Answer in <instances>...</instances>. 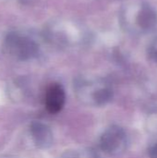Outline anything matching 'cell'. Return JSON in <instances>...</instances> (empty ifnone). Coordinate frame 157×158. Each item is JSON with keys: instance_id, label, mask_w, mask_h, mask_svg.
<instances>
[{"instance_id": "7a4b0ae2", "label": "cell", "mask_w": 157, "mask_h": 158, "mask_svg": "<svg viewBox=\"0 0 157 158\" xmlns=\"http://www.w3.org/2000/svg\"><path fill=\"white\" fill-rule=\"evenodd\" d=\"M76 96L80 102L90 106H103L113 98V90L102 81L78 80L75 83Z\"/></svg>"}, {"instance_id": "8992f818", "label": "cell", "mask_w": 157, "mask_h": 158, "mask_svg": "<svg viewBox=\"0 0 157 158\" xmlns=\"http://www.w3.org/2000/svg\"><path fill=\"white\" fill-rule=\"evenodd\" d=\"M66 103V93L58 83H52L44 95V106L50 114L59 113Z\"/></svg>"}, {"instance_id": "30bf717a", "label": "cell", "mask_w": 157, "mask_h": 158, "mask_svg": "<svg viewBox=\"0 0 157 158\" xmlns=\"http://www.w3.org/2000/svg\"><path fill=\"white\" fill-rule=\"evenodd\" d=\"M64 158H68V156H67V154H66V156H65V157H64Z\"/></svg>"}, {"instance_id": "5b68a950", "label": "cell", "mask_w": 157, "mask_h": 158, "mask_svg": "<svg viewBox=\"0 0 157 158\" xmlns=\"http://www.w3.org/2000/svg\"><path fill=\"white\" fill-rule=\"evenodd\" d=\"M30 134L34 145L42 150L52 146L54 136L51 129L41 121H32L30 124Z\"/></svg>"}, {"instance_id": "3957f363", "label": "cell", "mask_w": 157, "mask_h": 158, "mask_svg": "<svg viewBox=\"0 0 157 158\" xmlns=\"http://www.w3.org/2000/svg\"><path fill=\"white\" fill-rule=\"evenodd\" d=\"M5 46L10 56L21 61L35 57L39 51V47L33 40L15 32L7 34Z\"/></svg>"}, {"instance_id": "6da1fadb", "label": "cell", "mask_w": 157, "mask_h": 158, "mask_svg": "<svg viewBox=\"0 0 157 158\" xmlns=\"http://www.w3.org/2000/svg\"><path fill=\"white\" fill-rule=\"evenodd\" d=\"M124 23L132 34H147L157 27L156 9L144 1L133 3L124 13Z\"/></svg>"}, {"instance_id": "ba28073f", "label": "cell", "mask_w": 157, "mask_h": 158, "mask_svg": "<svg viewBox=\"0 0 157 158\" xmlns=\"http://www.w3.org/2000/svg\"><path fill=\"white\" fill-rule=\"evenodd\" d=\"M148 54H149L150 58L154 62L157 63V36L153 40L152 44H150V47H149V50H148Z\"/></svg>"}, {"instance_id": "52a82bcc", "label": "cell", "mask_w": 157, "mask_h": 158, "mask_svg": "<svg viewBox=\"0 0 157 158\" xmlns=\"http://www.w3.org/2000/svg\"><path fill=\"white\" fill-rule=\"evenodd\" d=\"M68 158H100L98 154L93 149H83L75 153H67Z\"/></svg>"}, {"instance_id": "277c9868", "label": "cell", "mask_w": 157, "mask_h": 158, "mask_svg": "<svg viewBox=\"0 0 157 158\" xmlns=\"http://www.w3.org/2000/svg\"><path fill=\"white\" fill-rule=\"evenodd\" d=\"M99 145L102 151L110 156L122 154L128 145V137L124 129L118 125L108 127L101 135Z\"/></svg>"}, {"instance_id": "9c48e42d", "label": "cell", "mask_w": 157, "mask_h": 158, "mask_svg": "<svg viewBox=\"0 0 157 158\" xmlns=\"http://www.w3.org/2000/svg\"><path fill=\"white\" fill-rule=\"evenodd\" d=\"M148 154L151 158H157V143L149 148Z\"/></svg>"}, {"instance_id": "8fae6325", "label": "cell", "mask_w": 157, "mask_h": 158, "mask_svg": "<svg viewBox=\"0 0 157 158\" xmlns=\"http://www.w3.org/2000/svg\"><path fill=\"white\" fill-rule=\"evenodd\" d=\"M6 158H15V157H10V156H9V157H6Z\"/></svg>"}]
</instances>
